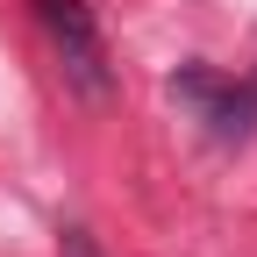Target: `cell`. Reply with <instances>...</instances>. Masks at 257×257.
<instances>
[{"instance_id":"cell-1","label":"cell","mask_w":257,"mask_h":257,"mask_svg":"<svg viewBox=\"0 0 257 257\" xmlns=\"http://www.w3.org/2000/svg\"><path fill=\"white\" fill-rule=\"evenodd\" d=\"M43 22V36H50V57H57V79L79 93V100L100 107L107 93H114V64H107V43H100V29H93V8L86 0H29Z\"/></svg>"},{"instance_id":"cell-2","label":"cell","mask_w":257,"mask_h":257,"mask_svg":"<svg viewBox=\"0 0 257 257\" xmlns=\"http://www.w3.org/2000/svg\"><path fill=\"white\" fill-rule=\"evenodd\" d=\"M57 257H107V250L93 243L86 221H64V229H57Z\"/></svg>"},{"instance_id":"cell-3","label":"cell","mask_w":257,"mask_h":257,"mask_svg":"<svg viewBox=\"0 0 257 257\" xmlns=\"http://www.w3.org/2000/svg\"><path fill=\"white\" fill-rule=\"evenodd\" d=\"M250 93H257V79H250Z\"/></svg>"}]
</instances>
